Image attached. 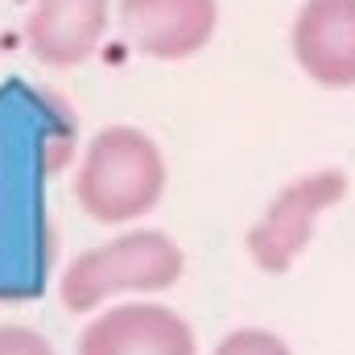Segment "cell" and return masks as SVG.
Returning <instances> with one entry per match:
<instances>
[{
	"label": "cell",
	"instance_id": "cell-9",
	"mask_svg": "<svg viewBox=\"0 0 355 355\" xmlns=\"http://www.w3.org/2000/svg\"><path fill=\"white\" fill-rule=\"evenodd\" d=\"M0 355H58V352L42 331L8 322V327H0Z\"/></svg>",
	"mask_w": 355,
	"mask_h": 355
},
{
	"label": "cell",
	"instance_id": "cell-1",
	"mask_svg": "<svg viewBox=\"0 0 355 355\" xmlns=\"http://www.w3.org/2000/svg\"><path fill=\"white\" fill-rule=\"evenodd\" d=\"M170 166L162 145L137 124H107L87 141L75 170V202L91 223L128 227L162 202Z\"/></svg>",
	"mask_w": 355,
	"mask_h": 355
},
{
	"label": "cell",
	"instance_id": "cell-7",
	"mask_svg": "<svg viewBox=\"0 0 355 355\" xmlns=\"http://www.w3.org/2000/svg\"><path fill=\"white\" fill-rule=\"evenodd\" d=\"M112 0H33L25 12V46L42 67H83L103 46Z\"/></svg>",
	"mask_w": 355,
	"mask_h": 355
},
{
	"label": "cell",
	"instance_id": "cell-4",
	"mask_svg": "<svg viewBox=\"0 0 355 355\" xmlns=\"http://www.w3.org/2000/svg\"><path fill=\"white\" fill-rule=\"evenodd\" d=\"M128 46L153 62H186L202 54L219 29V0H116Z\"/></svg>",
	"mask_w": 355,
	"mask_h": 355
},
{
	"label": "cell",
	"instance_id": "cell-2",
	"mask_svg": "<svg viewBox=\"0 0 355 355\" xmlns=\"http://www.w3.org/2000/svg\"><path fill=\"white\" fill-rule=\"evenodd\" d=\"M186 272V252L157 227H128L87 252L58 277V302L71 314H95L116 297H145L174 289Z\"/></svg>",
	"mask_w": 355,
	"mask_h": 355
},
{
	"label": "cell",
	"instance_id": "cell-3",
	"mask_svg": "<svg viewBox=\"0 0 355 355\" xmlns=\"http://www.w3.org/2000/svg\"><path fill=\"white\" fill-rule=\"evenodd\" d=\"M343 198H347V174L343 170H314V174H302L289 186H281L261 211V219L244 236L252 265L261 272H272V277L289 272L302 261V252L310 248L318 219L331 207H339Z\"/></svg>",
	"mask_w": 355,
	"mask_h": 355
},
{
	"label": "cell",
	"instance_id": "cell-8",
	"mask_svg": "<svg viewBox=\"0 0 355 355\" xmlns=\"http://www.w3.org/2000/svg\"><path fill=\"white\" fill-rule=\"evenodd\" d=\"M211 355H293L289 343L277 335V331H265V327H240L232 335L219 339V347Z\"/></svg>",
	"mask_w": 355,
	"mask_h": 355
},
{
	"label": "cell",
	"instance_id": "cell-6",
	"mask_svg": "<svg viewBox=\"0 0 355 355\" xmlns=\"http://www.w3.org/2000/svg\"><path fill=\"white\" fill-rule=\"evenodd\" d=\"M297 71L327 91L355 87V0H302L289 25Z\"/></svg>",
	"mask_w": 355,
	"mask_h": 355
},
{
	"label": "cell",
	"instance_id": "cell-5",
	"mask_svg": "<svg viewBox=\"0 0 355 355\" xmlns=\"http://www.w3.org/2000/svg\"><path fill=\"white\" fill-rule=\"evenodd\" d=\"M79 355H198V339L162 302H120L103 306L83 327Z\"/></svg>",
	"mask_w": 355,
	"mask_h": 355
}]
</instances>
